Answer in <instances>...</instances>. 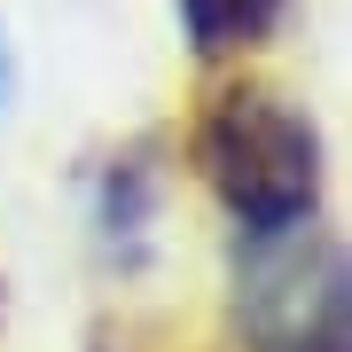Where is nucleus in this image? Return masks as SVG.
<instances>
[{
  "mask_svg": "<svg viewBox=\"0 0 352 352\" xmlns=\"http://www.w3.org/2000/svg\"><path fill=\"white\" fill-rule=\"evenodd\" d=\"M204 164H212V188L227 196V212L258 235L298 227L321 188L314 126L298 110H282L274 94H227L204 126Z\"/></svg>",
  "mask_w": 352,
  "mask_h": 352,
  "instance_id": "f257e3e1",
  "label": "nucleus"
},
{
  "mask_svg": "<svg viewBox=\"0 0 352 352\" xmlns=\"http://www.w3.org/2000/svg\"><path fill=\"white\" fill-rule=\"evenodd\" d=\"M282 16V0H180V24L204 55H227V47H251L266 39V24Z\"/></svg>",
  "mask_w": 352,
  "mask_h": 352,
  "instance_id": "f03ea898",
  "label": "nucleus"
}]
</instances>
